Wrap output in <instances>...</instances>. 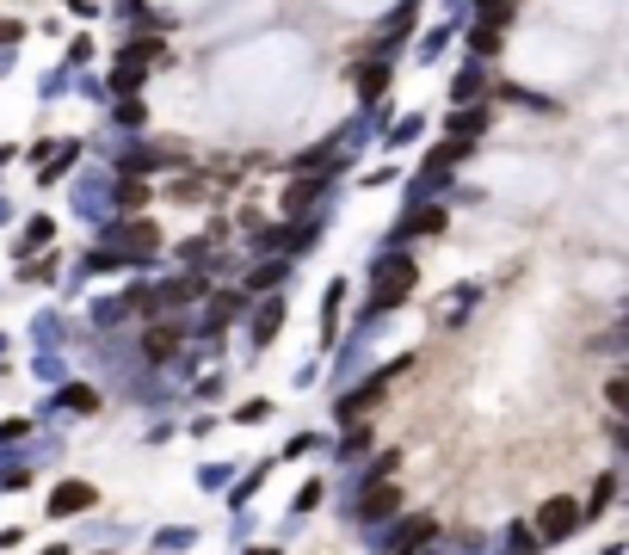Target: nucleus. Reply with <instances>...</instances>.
<instances>
[{
  "mask_svg": "<svg viewBox=\"0 0 629 555\" xmlns=\"http://www.w3.org/2000/svg\"><path fill=\"white\" fill-rule=\"evenodd\" d=\"M537 531H543V543H562V537H574V531H580V500H568V494L543 500V506H537Z\"/></svg>",
  "mask_w": 629,
  "mask_h": 555,
  "instance_id": "1",
  "label": "nucleus"
},
{
  "mask_svg": "<svg viewBox=\"0 0 629 555\" xmlns=\"http://www.w3.org/2000/svg\"><path fill=\"white\" fill-rule=\"evenodd\" d=\"M377 401H383V377H377V383H364L358 395H346V401H340V420H358V414H370Z\"/></svg>",
  "mask_w": 629,
  "mask_h": 555,
  "instance_id": "2",
  "label": "nucleus"
},
{
  "mask_svg": "<svg viewBox=\"0 0 629 555\" xmlns=\"http://www.w3.org/2000/svg\"><path fill=\"white\" fill-rule=\"evenodd\" d=\"M87 500H93L87 481H68V488H56V494H50V512H81Z\"/></svg>",
  "mask_w": 629,
  "mask_h": 555,
  "instance_id": "3",
  "label": "nucleus"
},
{
  "mask_svg": "<svg viewBox=\"0 0 629 555\" xmlns=\"http://www.w3.org/2000/svg\"><path fill=\"white\" fill-rule=\"evenodd\" d=\"M475 93H481V68H469L463 81H457V99H475Z\"/></svg>",
  "mask_w": 629,
  "mask_h": 555,
  "instance_id": "4",
  "label": "nucleus"
},
{
  "mask_svg": "<svg viewBox=\"0 0 629 555\" xmlns=\"http://www.w3.org/2000/svg\"><path fill=\"white\" fill-rule=\"evenodd\" d=\"M426 531H432V525H426V518H414V525H407V531H401V549H414V543H420Z\"/></svg>",
  "mask_w": 629,
  "mask_h": 555,
  "instance_id": "5",
  "label": "nucleus"
}]
</instances>
